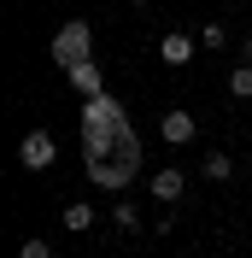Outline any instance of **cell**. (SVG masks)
Instances as JSON below:
<instances>
[{"mask_svg":"<svg viewBox=\"0 0 252 258\" xmlns=\"http://www.w3.org/2000/svg\"><path fill=\"white\" fill-rule=\"evenodd\" d=\"M88 176H94V188H129V182L141 176V135H135V129H129L123 135V147H117V153H111V159H88Z\"/></svg>","mask_w":252,"mask_h":258,"instance_id":"6da1fadb","label":"cell"},{"mask_svg":"<svg viewBox=\"0 0 252 258\" xmlns=\"http://www.w3.org/2000/svg\"><path fill=\"white\" fill-rule=\"evenodd\" d=\"M88 47H94V30H88L82 18H71V24L53 35V64H65V71H71V64L88 59Z\"/></svg>","mask_w":252,"mask_h":258,"instance_id":"7a4b0ae2","label":"cell"},{"mask_svg":"<svg viewBox=\"0 0 252 258\" xmlns=\"http://www.w3.org/2000/svg\"><path fill=\"white\" fill-rule=\"evenodd\" d=\"M117 123H129V112H123V100H117V94L82 100V135H100V129H117Z\"/></svg>","mask_w":252,"mask_h":258,"instance_id":"3957f363","label":"cell"},{"mask_svg":"<svg viewBox=\"0 0 252 258\" xmlns=\"http://www.w3.org/2000/svg\"><path fill=\"white\" fill-rule=\"evenodd\" d=\"M53 159H59L53 129H30V135L18 141V164H24V170H53Z\"/></svg>","mask_w":252,"mask_h":258,"instance_id":"277c9868","label":"cell"},{"mask_svg":"<svg viewBox=\"0 0 252 258\" xmlns=\"http://www.w3.org/2000/svg\"><path fill=\"white\" fill-rule=\"evenodd\" d=\"M147 194H153L164 211H176V206H182V194H188V170H182V164H164V170H153V176H147Z\"/></svg>","mask_w":252,"mask_h":258,"instance_id":"5b68a950","label":"cell"},{"mask_svg":"<svg viewBox=\"0 0 252 258\" xmlns=\"http://www.w3.org/2000/svg\"><path fill=\"white\" fill-rule=\"evenodd\" d=\"M194 53H200V35H188V30H164L158 35V59L164 64H194Z\"/></svg>","mask_w":252,"mask_h":258,"instance_id":"8992f818","label":"cell"},{"mask_svg":"<svg viewBox=\"0 0 252 258\" xmlns=\"http://www.w3.org/2000/svg\"><path fill=\"white\" fill-rule=\"evenodd\" d=\"M158 135H164L170 147H194V141H200V123H194V112H176V106H170V112L158 117Z\"/></svg>","mask_w":252,"mask_h":258,"instance_id":"52a82bcc","label":"cell"},{"mask_svg":"<svg viewBox=\"0 0 252 258\" xmlns=\"http://www.w3.org/2000/svg\"><path fill=\"white\" fill-rule=\"evenodd\" d=\"M65 82H71V88H77L82 100H94V94H106V82H100V64H94V59H82V64H71V71H65Z\"/></svg>","mask_w":252,"mask_h":258,"instance_id":"ba28073f","label":"cell"},{"mask_svg":"<svg viewBox=\"0 0 252 258\" xmlns=\"http://www.w3.org/2000/svg\"><path fill=\"white\" fill-rule=\"evenodd\" d=\"M200 176H205V182H229V176H235V159L217 147V153H205V159H200Z\"/></svg>","mask_w":252,"mask_h":258,"instance_id":"9c48e42d","label":"cell"},{"mask_svg":"<svg viewBox=\"0 0 252 258\" xmlns=\"http://www.w3.org/2000/svg\"><path fill=\"white\" fill-rule=\"evenodd\" d=\"M59 223L71 229V235H88V229H94V206H82V200H77V206L59 211Z\"/></svg>","mask_w":252,"mask_h":258,"instance_id":"30bf717a","label":"cell"},{"mask_svg":"<svg viewBox=\"0 0 252 258\" xmlns=\"http://www.w3.org/2000/svg\"><path fill=\"white\" fill-rule=\"evenodd\" d=\"M194 35H200V47H205V53H223V47H229V24H217V18H211V24H200Z\"/></svg>","mask_w":252,"mask_h":258,"instance_id":"8fae6325","label":"cell"},{"mask_svg":"<svg viewBox=\"0 0 252 258\" xmlns=\"http://www.w3.org/2000/svg\"><path fill=\"white\" fill-rule=\"evenodd\" d=\"M229 94H235V100H252V64H235V71H229Z\"/></svg>","mask_w":252,"mask_h":258,"instance_id":"7c38bea8","label":"cell"},{"mask_svg":"<svg viewBox=\"0 0 252 258\" xmlns=\"http://www.w3.org/2000/svg\"><path fill=\"white\" fill-rule=\"evenodd\" d=\"M111 223L123 229V235H135V229H141V211H135V206L123 200V206H111Z\"/></svg>","mask_w":252,"mask_h":258,"instance_id":"4fadbf2b","label":"cell"},{"mask_svg":"<svg viewBox=\"0 0 252 258\" xmlns=\"http://www.w3.org/2000/svg\"><path fill=\"white\" fill-rule=\"evenodd\" d=\"M18 258H53V246H47V241H41V235H30V241L18 246Z\"/></svg>","mask_w":252,"mask_h":258,"instance_id":"5bb4252c","label":"cell"},{"mask_svg":"<svg viewBox=\"0 0 252 258\" xmlns=\"http://www.w3.org/2000/svg\"><path fill=\"white\" fill-rule=\"evenodd\" d=\"M240 53H246V64H252V35H246V41H240Z\"/></svg>","mask_w":252,"mask_h":258,"instance_id":"9a60e30c","label":"cell"},{"mask_svg":"<svg viewBox=\"0 0 252 258\" xmlns=\"http://www.w3.org/2000/svg\"><path fill=\"white\" fill-rule=\"evenodd\" d=\"M123 6H147V0H123Z\"/></svg>","mask_w":252,"mask_h":258,"instance_id":"2e32d148","label":"cell"}]
</instances>
